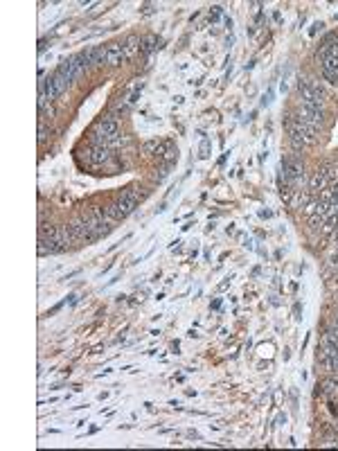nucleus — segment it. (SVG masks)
<instances>
[{
	"instance_id": "obj_1",
	"label": "nucleus",
	"mask_w": 338,
	"mask_h": 451,
	"mask_svg": "<svg viewBox=\"0 0 338 451\" xmlns=\"http://www.w3.org/2000/svg\"><path fill=\"white\" fill-rule=\"evenodd\" d=\"M70 228H72V233H75L77 241H95V239H97V235H95L93 226H90V223H88L84 217H77L75 221L70 223Z\"/></svg>"
},
{
	"instance_id": "obj_2",
	"label": "nucleus",
	"mask_w": 338,
	"mask_h": 451,
	"mask_svg": "<svg viewBox=\"0 0 338 451\" xmlns=\"http://www.w3.org/2000/svg\"><path fill=\"white\" fill-rule=\"evenodd\" d=\"M300 120H304V122L309 124H316V127H320L322 124V117H325V111H322L320 106H314V104H300Z\"/></svg>"
},
{
	"instance_id": "obj_3",
	"label": "nucleus",
	"mask_w": 338,
	"mask_h": 451,
	"mask_svg": "<svg viewBox=\"0 0 338 451\" xmlns=\"http://www.w3.org/2000/svg\"><path fill=\"white\" fill-rule=\"evenodd\" d=\"M84 158L88 163H95V165H104L111 160V151H108V147H93V149H88L84 151Z\"/></svg>"
},
{
	"instance_id": "obj_4",
	"label": "nucleus",
	"mask_w": 338,
	"mask_h": 451,
	"mask_svg": "<svg viewBox=\"0 0 338 451\" xmlns=\"http://www.w3.org/2000/svg\"><path fill=\"white\" fill-rule=\"evenodd\" d=\"M122 61H127V54L122 50V43H111L106 47V64L108 65H120Z\"/></svg>"
},
{
	"instance_id": "obj_5",
	"label": "nucleus",
	"mask_w": 338,
	"mask_h": 451,
	"mask_svg": "<svg viewBox=\"0 0 338 451\" xmlns=\"http://www.w3.org/2000/svg\"><path fill=\"white\" fill-rule=\"evenodd\" d=\"M36 248H39V255H57V253H63L65 248L59 244V241L54 239H43V237H39V244H36Z\"/></svg>"
},
{
	"instance_id": "obj_6",
	"label": "nucleus",
	"mask_w": 338,
	"mask_h": 451,
	"mask_svg": "<svg viewBox=\"0 0 338 451\" xmlns=\"http://www.w3.org/2000/svg\"><path fill=\"white\" fill-rule=\"evenodd\" d=\"M140 45H142L140 36H135V34H128L127 39H124V43H122V50H124V54H127V59L135 57V54L140 52Z\"/></svg>"
},
{
	"instance_id": "obj_7",
	"label": "nucleus",
	"mask_w": 338,
	"mask_h": 451,
	"mask_svg": "<svg viewBox=\"0 0 338 451\" xmlns=\"http://www.w3.org/2000/svg\"><path fill=\"white\" fill-rule=\"evenodd\" d=\"M325 188H329V181H327V176H325V172L318 167V170L311 174V181H309V190L311 192H322Z\"/></svg>"
},
{
	"instance_id": "obj_8",
	"label": "nucleus",
	"mask_w": 338,
	"mask_h": 451,
	"mask_svg": "<svg viewBox=\"0 0 338 451\" xmlns=\"http://www.w3.org/2000/svg\"><path fill=\"white\" fill-rule=\"evenodd\" d=\"M99 131H102V133L104 135H108V138H115L117 135V120L115 117H102V120H99Z\"/></svg>"
},
{
	"instance_id": "obj_9",
	"label": "nucleus",
	"mask_w": 338,
	"mask_h": 451,
	"mask_svg": "<svg viewBox=\"0 0 338 451\" xmlns=\"http://www.w3.org/2000/svg\"><path fill=\"white\" fill-rule=\"evenodd\" d=\"M39 237H43V239H54V241H57L59 228H57V226H52V223L41 221V226H39Z\"/></svg>"
},
{
	"instance_id": "obj_10",
	"label": "nucleus",
	"mask_w": 338,
	"mask_h": 451,
	"mask_svg": "<svg viewBox=\"0 0 338 451\" xmlns=\"http://www.w3.org/2000/svg\"><path fill=\"white\" fill-rule=\"evenodd\" d=\"M57 72H59L61 77H63V79H65L68 84H70L72 79L77 77V75H75V68H72V61H70V59H68V61H61V64H59V68H57Z\"/></svg>"
},
{
	"instance_id": "obj_11",
	"label": "nucleus",
	"mask_w": 338,
	"mask_h": 451,
	"mask_svg": "<svg viewBox=\"0 0 338 451\" xmlns=\"http://www.w3.org/2000/svg\"><path fill=\"white\" fill-rule=\"evenodd\" d=\"M338 228V215H329V217H325V221H322V235H332L334 230Z\"/></svg>"
},
{
	"instance_id": "obj_12",
	"label": "nucleus",
	"mask_w": 338,
	"mask_h": 451,
	"mask_svg": "<svg viewBox=\"0 0 338 451\" xmlns=\"http://www.w3.org/2000/svg\"><path fill=\"white\" fill-rule=\"evenodd\" d=\"M156 47H160V45H158V39H156V36H147V39H142L140 52H142V54H151Z\"/></svg>"
},
{
	"instance_id": "obj_13",
	"label": "nucleus",
	"mask_w": 338,
	"mask_h": 451,
	"mask_svg": "<svg viewBox=\"0 0 338 451\" xmlns=\"http://www.w3.org/2000/svg\"><path fill=\"white\" fill-rule=\"evenodd\" d=\"M322 343H329V345L338 347V325H332V327L327 329L325 339H322Z\"/></svg>"
},
{
	"instance_id": "obj_14",
	"label": "nucleus",
	"mask_w": 338,
	"mask_h": 451,
	"mask_svg": "<svg viewBox=\"0 0 338 451\" xmlns=\"http://www.w3.org/2000/svg\"><path fill=\"white\" fill-rule=\"evenodd\" d=\"M158 147H160L158 140H147L145 145H142V153H145V156H153V153L158 151Z\"/></svg>"
},
{
	"instance_id": "obj_15",
	"label": "nucleus",
	"mask_w": 338,
	"mask_h": 451,
	"mask_svg": "<svg viewBox=\"0 0 338 451\" xmlns=\"http://www.w3.org/2000/svg\"><path fill=\"white\" fill-rule=\"evenodd\" d=\"M320 447H338V435L336 433H329L320 440Z\"/></svg>"
},
{
	"instance_id": "obj_16",
	"label": "nucleus",
	"mask_w": 338,
	"mask_h": 451,
	"mask_svg": "<svg viewBox=\"0 0 338 451\" xmlns=\"http://www.w3.org/2000/svg\"><path fill=\"white\" fill-rule=\"evenodd\" d=\"M322 221H325L322 217H318V215H311V217H309V226H311V230H320V228H322Z\"/></svg>"
},
{
	"instance_id": "obj_17",
	"label": "nucleus",
	"mask_w": 338,
	"mask_h": 451,
	"mask_svg": "<svg viewBox=\"0 0 338 451\" xmlns=\"http://www.w3.org/2000/svg\"><path fill=\"white\" fill-rule=\"evenodd\" d=\"M47 135H50V129L45 127V122H41L39 124V142H45Z\"/></svg>"
},
{
	"instance_id": "obj_18",
	"label": "nucleus",
	"mask_w": 338,
	"mask_h": 451,
	"mask_svg": "<svg viewBox=\"0 0 338 451\" xmlns=\"http://www.w3.org/2000/svg\"><path fill=\"white\" fill-rule=\"evenodd\" d=\"M329 266H332V269H338V251H334L332 255H329Z\"/></svg>"
},
{
	"instance_id": "obj_19",
	"label": "nucleus",
	"mask_w": 338,
	"mask_h": 451,
	"mask_svg": "<svg viewBox=\"0 0 338 451\" xmlns=\"http://www.w3.org/2000/svg\"><path fill=\"white\" fill-rule=\"evenodd\" d=\"M208 151H210V142L203 140V145H201V158H208Z\"/></svg>"
},
{
	"instance_id": "obj_20",
	"label": "nucleus",
	"mask_w": 338,
	"mask_h": 451,
	"mask_svg": "<svg viewBox=\"0 0 338 451\" xmlns=\"http://www.w3.org/2000/svg\"><path fill=\"white\" fill-rule=\"evenodd\" d=\"M332 379H334V381H336V384H338V372H334V375H332Z\"/></svg>"
},
{
	"instance_id": "obj_21",
	"label": "nucleus",
	"mask_w": 338,
	"mask_h": 451,
	"mask_svg": "<svg viewBox=\"0 0 338 451\" xmlns=\"http://www.w3.org/2000/svg\"><path fill=\"white\" fill-rule=\"evenodd\" d=\"M334 192H336V199H338V185H334Z\"/></svg>"
},
{
	"instance_id": "obj_22",
	"label": "nucleus",
	"mask_w": 338,
	"mask_h": 451,
	"mask_svg": "<svg viewBox=\"0 0 338 451\" xmlns=\"http://www.w3.org/2000/svg\"><path fill=\"white\" fill-rule=\"evenodd\" d=\"M336 372H338V352H336Z\"/></svg>"
},
{
	"instance_id": "obj_23",
	"label": "nucleus",
	"mask_w": 338,
	"mask_h": 451,
	"mask_svg": "<svg viewBox=\"0 0 338 451\" xmlns=\"http://www.w3.org/2000/svg\"><path fill=\"white\" fill-rule=\"evenodd\" d=\"M336 325H338V318H336Z\"/></svg>"
}]
</instances>
